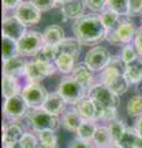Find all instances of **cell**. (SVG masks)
Returning a JSON list of instances; mask_svg holds the SVG:
<instances>
[{
  "label": "cell",
  "mask_w": 142,
  "mask_h": 148,
  "mask_svg": "<svg viewBox=\"0 0 142 148\" xmlns=\"http://www.w3.org/2000/svg\"><path fill=\"white\" fill-rule=\"evenodd\" d=\"M37 138H38L40 143H42V145L57 146V136H56V133H54V131H51V130L37 132Z\"/></svg>",
  "instance_id": "obj_35"
},
{
  "label": "cell",
  "mask_w": 142,
  "mask_h": 148,
  "mask_svg": "<svg viewBox=\"0 0 142 148\" xmlns=\"http://www.w3.org/2000/svg\"><path fill=\"white\" fill-rule=\"evenodd\" d=\"M136 91L139 95H142V79L139 83H136Z\"/></svg>",
  "instance_id": "obj_46"
},
{
  "label": "cell",
  "mask_w": 142,
  "mask_h": 148,
  "mask_svg": "<svg viewBox=\"0 0 142 148\" xmlns=\"http://www.w3.org/2000/svg\"><path fill=\"white\" fill-rule=\"evenodd\" d=\"M42 37H43L45 45L57 46L64 40V31H63V29L61 26L51 25V26L46 27V30L42 34Z\"/></svg>",
  "instance_id": "obj_20"
},
{
  "label": "cell",
  "mask_w": 142,
  "mask_h": 148,
  "mask_svg": "<svg viewBox=\"0 0 142 148\" xmlns=\"http://www.w3.org/2000/svg\"><path fill=\"white\" fill-rule=\"evenodd\" d=\"M56 69H57L56 64L35 59L34 62L27 63L25 69V77L29 80V83H40L45 78L54 74Z\"/></svg>",
  "instance_id": "obj_7"
},
{
  "label": "cell",
  "mask_w": 142,
  "mask_h": 148,
  "mask_svg": "<svg viewBox=\"0 0 142 148\" xmlns=\"http://www.w3.org/2000/svg\"><path fill=\"white\" fill-rule=\"evenodd\" d=\"M139 138H140V135L137 133L136 128L127 127L125 130V132H123V135L121 136V138L119 140L117 145L121 148H136Z\"/></svg>",
  "instance_id": "obj_27"
},
{
  "label": "cell",
  "mask_w": 142,
  "mask_h": 148,
  "mask_svg": "<svg viewBox=\"0 0 142 148\" xmlns=\"http://www.w3.org/2000/svg\"><path fill=\"white\" fill-rule=\"evenodd\" d=\"M100 82L117 95L125 94L129 89V82L123 75V69L114 66H108L100 75Z\"/></svg>",
  "instance_id": "obj_2"
},
{
  "label": "cell",
  "mask_w": 142,
  "mask_h": 148,
  "mask_svg": "<svg viewBox=\"0 0 142 148\" xmlns=\"http://www.w3.org/2000/svg\"><path fill=\"white\" fill-rule=\"evenodd\" d=\"M83 121H84V119L79 115L77 109H72V110L67 111V112L63 115L62 126L69 132H77Z\"/></svg>",
  "instance_id": "obj_21"
},
{
  "label": "cell",
  "mask_w": 142,
  "mask_h": 148,
  "mask_svg": "<svg viewBox=\"0 0 142 148\" xmlns=\"http://www.w3.org/2000/svg\"><path fill=\"white\" fill-rule=\"evenodd\" d=\"M123 75L129 84H136L142 79V57H137L132 62L125 64Z\"/></svg>",
  "instance_id": "obj_18"
},
{
  "label": "cell",
  "mask_w": 142,
  "mask_h": 148,
  "mask_svg": "<svg viewBox=\"0 0 142 148\" xmlns=\"http://www.w3.org/2000/svg\"><path fill=\"white\" fill-rule=\"evenodd\" d=\"M75 61L77 58H74L73 56L68 54V53H59L58 57L54 61V64L59 72L62 73H72L75 68Z\"/></svg>",
  "instance_id": "obj_26"
},
{
  "label": "cell",
  "mask_w": 142,
  "mask_h": 148,
  "mask_svg": "<svg viewBox=\"0 0 142 148\" xmlns=\"http://www.w3.org/2000/svg\"><path fill=\"white\" fill-rule=\"evenodd\" d=\"M120 15L119 14H116L115 11L110 10V9H108V10H105L102 12V15H100V18H102L103 24L104 26L106 27L108 31H111V30H116L117 26L120 25Z\"/></svg>",
  "instance_id": "obj_31"
},
{
  "label": "cell",
  "mask_w": 142,
  "mask_h": 148,
  "mask_svg": "<svg viewBox=\"0 0 142 148\" xmlns=\"http://www.w3.org/2000/svg\"><path fill=\"white\" fill-rule=\"evenodd\" d=\"M30 110V106L27 105L26 100L22 98V95H15L10 99H5L4 103V114L11 121H19L22 117H25Z\"/></svg>",
  "instance_id": "obj_9"
},
{
  "label": "cell",
  "mask_w": 142,
  "mask_h": 148,
  "mask_svg": "<svg viewBox=\"0 0 142 148\" xmlns=\"http://www.w3.org/2000/svg\"><path fill=\"white\" fill-rule=\"evenodd\" d=\"M27 63L29 62H26V59L22 56H16V57L9 59V61H5L3 66L4 75L14 77V78L25 75V69Z\"/></svg>",
  "instance_id": "obj_14"
},
{
  "label": "cell",
  "mask_w": 142,
  "mask_h": 148,
  "mask_svg": "<svg viewBox=\"0 0 142 148\" xmlns=\"http://www.w3.org/2000/svg\"><path fill=\"white\" fill-rule=\"evenodd\" d=\"M57 57H58L57 46H52V45H43L35 56V58L37 61L48 62V63H52L53 61H56Z\"/></svg>",
  "instance_id": "obj_30"
},
{
  "label": "cell",
  "mask_w": 142,
  "mask_h": 148,
  "mask_svg": "<svg viewBox=\"0 0 142 148\" xmlns=\"http://www.w3.org/2000/svg\"><path fill=\"white\" fill-rule=\"evenodd\" d=\"M67 1H69V0H57V4L58 5H62V4H64Z\"/></svg>",
  "instance_id": "obj_48"
},
{
  "label": "cell",
  "mask_w": 142,
  "mask_h": 148,
  "mask_svg": "<svg viewBox=\"0 0 142 148\" xmlns=\"http://www.w3.org/2000/svg\"><path fill=\"white\" fill-rule=\"evenodd\" d=\"M134 40H135V47L137 53H139L140 57H142V27L136 30V35Z\"/></svg>",
  "instance_id": "obj_43"
},
{
  "label": "cell",
  "mask_w": 142,
  "mask_h": 148,
  "mask_svg": "<svg viewBox=\"0 0 142 148\" xmlns=\"http://www.w3.org/2000/svg\"><path fill=\"white\" fill-rule=\"evenodd\" d=\"M38 138L32 133H24L19 142V146L21 148H36L38 146Z\"/></svg>",
  "instance_id": "obj_37"
},
{
  "label": "cell",
  "mask_w": 142,
  "mask_h": 148,
  "mask_svg": "<svg viewBox=\"0 0 142 148\" xmlns=\"http://www.w3.org/2000/svg\"><path fill=\"white\" fill-rule=\"evenodd\" d=\"M142 15V0H129V16Z\"/></svg>",
  "instance_id": "obj_39"
},
{
  "label": "cell",
  "mask_w": 142,
  "mask_h": 148,
  "mask_svg": "<svg viewBox=\"0 0 142 148\" xmlns=\"http://www.w3.org/2000/svg\"><path fill=\"white\" fill-rule=\"evenodd\" d=\"M85 0H69L61 5V11L66 18H79L83 16L85 10Z\"/></svg>",
  "instance_id": "obj_16"
},
{
  "label": "cell",
  "mask_w": 142,
  "mask_h": 148,
  "mask_svg": "<svg viewBox=\"0 0 142 148\" xmlns=\"http://www.w3.org/2000/svg\"><path fill=\"white\" fill-rule=\"evenodd\" d=\"M36 148H57V146H47V145H42V143H38V146Z\"/></svg>",
  "instance_id": "obj_47"
},
{
  "label": "cell",
  "mask_w": 142,
  "mask_h": 148,
  "mask_svg": "<svg viewBox=\"0 0 142 148\" xmlns=\"http://www.w3.org/2000/svg\"><path fill=\"white\" fill-rule=\"evenodd\" d=\"M31 3L36 5L41 12L49 11L57 5V0H31Z\"/></svg>",
  "instance_id": "obj_38"
},
{
  "label": "cell",
  "mask_w": 142,
  "mask_h": 148,
  "mask_svg": "<svg viewBox=\"0 0 142 148\" xmlns=\"http://www.w3.org/2000/svg\"><path fill=\"white\" fill-rule=\"evenodd\" d=\"M108 128L110 131V135L113 137V141L117 143L119 140L121 138V136L123 135V132H125V130L127 128L125 126V123H123L121 120H111V121H109V125H108Z\"/></svg>",
  "instance_id": "obj_32"
},
{
  "label": "cell",
  "mask_w": 142,
  "mask_h": 148,
  "mask_svg": "<svg viewBox=\"0 0 142 148\" xmlns=\"http://www.w3.org/2000/svg\"><path fill=\"white\" fill-rule=\"evenodd\" d=\"M95 146L91 145L90 141H84V140H80V138H75L71 142V145L68 148H94Z\"/></svg>",
  "instance_id": "obj_41"
},
{
  "label": "cell",
  "mask_w": 142,
  "mask_h": 148,
  "mask_svg": "<svg viewBox=\"0 0 142 148\" xmlns=\"http://www.w3.org/2000/svg\"><path fill=\"white\" fill-rule=\"evenodd\" d=\"M48 94L49 92L46 90V88L41 85L40 83H29L21 90L22 98L26 100V103L30 106L31 110L42 109Z\"/></svg>",
  "instance_id": "obj_6"
},
{
  "label": "cell",
  "mask_w": 142,
  "mask_h": 148,
  "mask_svg": "<svg viewBox=\"0 0 142 148\" xmlns=\"http://www.w3.org/2000/svg\"><path fill=\"white\" fill-rule=\"evenodd\" d=\"M15 16L27 27L40 22L41 11L31 1H22L15 10Z\"/></svg>",
  "instance_id": "obj_11"
},
{
  "label": "cell",
  "mask_w": 142,
  "mask_h": 148,
  "mask_svg": "<svg viewBox=\"0 0 142 148\" xmlns=\"http://www.w3.org/2000/svg\"><path fill=\"white\" fill-rule=\"evenodd\" d=\"M77 111L84 120H90V121H95L98 120V109L95 105V101L86 96V98L82 99L79 103L75 105Z\"/></svg>",
  "instance_id": "obj_17"
},
{
  "label": "cell",
  "mask_w": 142,
  "mask_h": 148,
  "mask_svg": "<svg viewBox=\"0 0 142 148\" xmlns=\"http://www.w3.org/2000/svg\"><path fill=\"white\" fill-rule=\"evenodd\" d=\"M67 104L68 103L66 101V99L63 98L58 91H54V92H49L48 94L42 109L48 111L49 114H53V115H57L58 116L59 114H62L63 111H64Z\"/></svg>",
  "instance_id": "obj_15"
},
{
  "label": "cell",
  "mask_w": 142,
  "mask_h": 148,
  "mask_svg": "<svg viewBox=\"0 0 142 148\" xmlns=\"http://www.w3.org/2000/svg\"><path fill=\"white\" fill-rule=\"evenodd\" d=\"M72 78L80 83L84 88H86L88 90L91 89V86L94 85V78H93V71L89 69V67L85 63L79 64L74 68V71L72 72Z\"/></svg>",
  "instance_id": "obj_19"
},
{
  "label": "cell",
  "mask_w": 142,
  "mask_h": 148,
  "mask_svg": "<svg viewBox=\"0 0 142 148\" xmlns=\"http://www.w3.org/2000/svg\"><path fill=\"white\" fill-rule=\"evenodd\" d=\"M116 34L120 37L121 42L123 45L130 43L131 41L135 38V35H136L135 25L130 21H121L120 25H119L116 29Z\"/></svg>",
  "instance_id": "obj_24"
},
{
  "label": "cell",
  "mask_w": 142,
  "mask_h": 148,
  "mask_svg": "<svg viewBox=\"0 0 142 148\" xmlns=\"http://www.w3.org/2000/svg\"><path fill=\"white\" fill-rule=\"evenodd\" d=\"M16 56H20L17 41L3 36V62L9 61Z\"/></svg>",
  "instance_id": "obj_29"
},
{
  "label": "cell",
  "mask_w": 142,
  "mask_h": 148,
  "mask_svg": "<svg viewBox=\"0 0 142 148\" xmlns=\"http://www.w3.org/2000/svg\"><path fill=\"white\" fill-rule=\"evenodd\" d=\"M135 128H136L137 133L140 135V137H142V115H141V116H139V119H137Z\"/></svg>",
  "instance_id": "obj_45"
},
{
  "label": "cell",
  "mask_w": 142,
  "mask_h": 148,
  "mask_svg": "<svg viewBox=\"0 0 142 148\" xmlns=\"http://www.w3.org/2000/svg\"><path fill=\"white\" fill-rule=\"evenodd\" d=\"M108 6L120 16H129V0H109Z\"/></svg>",
  "instance_id": "obj_34"
},
{
  "label": "cell",
  "mask_w": 142,
  "mask_h": 148,
  "mask_svg": "<svg viewBox=\"0 0 142 148\" xmlns=\"http://www.w3.org/2000/svg\"><path fill=\"white\" fill-rule=\"evenodd\" d=\"M110 148H121V147H120V146H119V145H117V143H114V145H113L111 147H110Z\"/></svg>",
  "instance_id": "obj_49"
},
{
  "label": "cell",
  "mask_w": 142,
  "mask_h": 148,
  "mask_svg": "<svg viewBox=\"0 0 142 148\" xmlns=\"http://www.w3.org/2000/svg\"><path fill=\"white\" fill-rule=\"evenodd\" d=\"M89 98L93 99L95 103L104 108H111V109H117L119 104H120V99L116 92H114L111 89H109L108 86L104 84H94L91 86L88 94Z\"/></svg>",
  "instance_id": "obj_5"
},
{
  "label": "cell",
  "mask_w": 142,
  "mask_h": 148,
  "mask_svg": "<svg viewBox=\"0 0 142 148\" xmlns=\"http://www.w3.org/2000/svg\"><path fill=\"white\" fill-rule=\"evenodd\" d=\"M109 0H85V4L93 11H103Z\"/></svg>",
  "instance_id": "obj_40"
},
{
  "label": "cell",
  "mask_w": 142,
  "mask_h": 148,
  "mask_svg": "<svg viewBox=\"0 0 142 148\" xmlns=\"http://www.w3.org/2000/svg\"><path fill=\"white\" fill-rule=\"evenodd\" d=\"M110 59H111V54L109 53V51L102 46H97L86 53L84 63L93 72H99L104 71L109 66Z\"/></svg>",
  "instance_id": "obj_10"
},
{
  "label": "cell",
  "mask_w": 142,
  "mask_h": 148,
  "mask_svg": "<svg viewBox=\"0 0 142 148\" xmlns=\"http://www.w3.org/2000/svg\"><path fill=\"white\" fill-rule=\"evenodd\" d=\"M58 54L59 53H68L78 58L82 51V43L77 38H64L59 45H57Z\"/></svg>",
  "instance_id": "obj_23"
},
{
  "label": "cell",
  "mask_w": 142,
  "mask_h": 148,
  "mask_svg": "<svg viewBox=\"0 0 142 148\" xmlns=\"http://www.w3.org/2000/svg\"><path fill=\"white\" fill-rule=\"evenodd\" d=\"M58 92L66 99L68 104L77 105L82 99L88 96L89 90L84 88L80 83H78L74 78L69 77L61 82L58 86Z\"/></svg>",
  "instance_id": "obj_3"
},
{
  "label": "cell",
  "mask_w": 142,
  "mask_h": 148,
  "mask_svg": "<svg viewBox=\"0 0 142 148\" xmlns=\"http://www.w3.org/2000/svg\"><path fill=\"white\" fill-rule=\"evenodd\" d=\"M45 45L42 34L37 31H31L26 34L17 41L19 46V53L22 57L25 56H36V53L41 49V47Z\"/></svg>",
  "instance_id": "obj_8"
},
{
  "label": "cell",
  "mask_w": 142,
  "mask_h": 148,
  "mask_svg": "<svg viewBox=\"0 0 142 148\" xmlns=\"http://www.w3.org/2000/svg\"><path fill=\"white\" fill-rule=\"evenodd\" d=\"M21 94L20 85L17 83V78L3 75V96L5 99H10L15 95Z\"/></svg>",
  "instance_id": "obj_25"
},
{
  "label": "cell",
  "mask_w": 142,
  "mask_h": 148,
  "mask_svg": "<svg viewBox=\"0 0 142 148\" xmlns=\"http://www.w3.org/2000/svg\"><path fill=\"white\" fill-rule=\"evenodd\" d=\"M29 122L35 132L46 131V130L56 131L59 127V120L57 115L49 114L43 109L31 111L29 114Z\"/></svg>",
  "instance_id": "obj_4"
},
{
  "label": "cell",
  "mask_w": 142,
  "mask_h": 148,
  "mask_svg": "<svg viewBox=\"0 0 142 148\" xmlns=\"http://www.w3.org/2000/svg\"><path fill=\"white\" fill-rule=\"evenodd\" d=\"M106 41H108L109 43L114 45V46H121V45H123V43L121 42L120 37H119V36H117V34H116V30H111V31H108Z\"/></svg>",
  "instance_id": "obj_42"
},
{
  "label": "cell",
  "mask_w": 142,
  "mask_h": 148,
  "mask_svg": "<svg viewBox=\"0 0 142 148\" xmlns=\"http://www.w3.org/2000/svg\"><path fill=\"white\" fill-rule=\"evenodd\" d=\"M72 30L75 35V38L85 46L97 45L106 40L108 36V30L104 26L100 15L95 14H88L77 18L72 26Z\"/></svg>",
  "instance_id": "obj_1"
},
{
  "label": "cell",
  "mask_w": 142,
  "mask_h": 148,
  "mask_svg": "<svg viewBox=\"0 0 142 148\" xmlns=\"http://www.w3.org/2000/svg\"><path fill=\"white\" fill-rule=\"evenodd\" d=\"M98 126L95 125L94 121H90V120H84L82 125L78 128L77 133V137L80 138V140H84V141H93V137L95 135V131H97Z\"/></svg>",
  "instance_id": "obj_28"
},
{
  "label": "cell",
  "mask_w": 142,
  "mask_h": 148,
  "mask_svg": "<svg viewBox=\"0 0 142 148\" xmlns=\"http://www.w3.org/2000/svg\"><path fill=\"white\" fill-rule=\"evenodd\" d=\"M127 114L129 116L136 117L142 115V95H136L134 98H131L127 103Z\"/></svg>",
  "instance_id": "obj_33"
},
{
  "label": "cell",
  "mask_w": 142,
  "mask_h": 148,
  "mask_svg": "<svg viewBox=\"0 0 142 148\" xmlns=\"http://www.w3.org/2000/svg\"><path fill=\"white\" fill-rule=\"evenodd\" d=\"M22 3V0H3V8L5 10H12L17 9V6Z\"/></svg>",
  "instance_id": "obj_44"
},
{
  "label": "cell",
  "mask_w": 142,
  "mask_h": 148,
  "mask_svg": "<svg viewBox=\"0 0 142 148\" xmlns=\"http://www.w3.org/2000/svg\"><path fill=\"white\" fill-rule=\"evenodd\" d=\"M93 143L97 148H110L115 143L113 141V137L110 135L108 126H98L95 135L93 137Z\"/></svg>",
  "instance_id": "obj_22"
},
{
  "label": "cell",
  "mask_w": 142,
  "mask_h": 148,
  "mask_svg": "<svg viewBox=\"0 0 142 148\" xmlns=\"http://www.w3.org/2000/svg\"><path fill=\"white\" fill-rule=\"evenodd\" d=\"M120 57H121V59H122V62L125 63V64H127V63L132 62L134 59H136L137 57H139V53H137L135 46H131V45L127 43V45L123 46Z\"/></svg>",
  "instance_id": "obj_36"
},
{
  "label": "cell",
  "mask_w": 142,
  "mask_h": 148,
  "mask_svg": "<svg viewBox=\"0 0 142 148\" xmlns=\"http://www.w3.org/2000/svg\"><path fill=\"white\" fill-rule=\"evenodd\" d=\"M22 128L17 123H9L3 127V148H15L22 137Z\"/></svg>",
  "instance_id": "obj_13"
},
{
  "label": "cell",
  "mask_w": 142,
  "mask_h": 148,
  "mask_svg": "<svg viewBox=\"0 0 142 148\" xmlns=\"http://www.w3.org/2000/svg\"><path fill=\"white\" fill-rule=\"evenodd\" d=\"M141 27H142V15H141Z\"/></svg>",
  "instance_id": "obj_50"
},
{
  "label": "cell",
  "mask_w": 142,
  "mask_h": 148,
  "mask_svg": "<svg viewBox=\"0 0 142 148\" xmlns=\"http://www.w3.org/2000/svg\"><path fill=\"white\" fill-rule=\"evenodd\" d=\"M26 34V26L16 16H9L3 20V36L19 41Z\"/></svg>",
  "instance_id": "obj_12"
}]
</instances>
